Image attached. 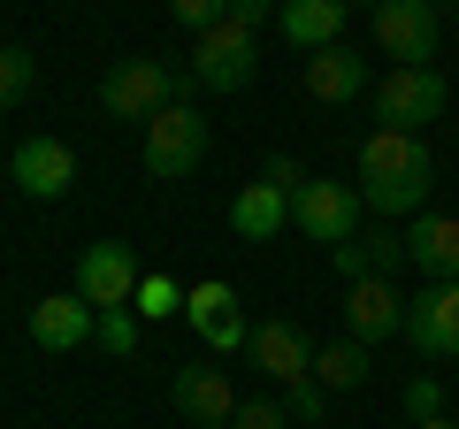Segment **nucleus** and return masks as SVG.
Here are the masks:
<instances>
[{
	"mask_svg": "<svg viewBox=\"0 0 459 429\" xmlns=\"http://www.w3.org/2000/svg\"><path fill=\"white\" fill-rule=\"evenodd\" d=\"M413 429H459V422H452V414H421V422H413Z\"/></svg>",
	"mask_w": 459,
	"mask_h": 429,
	"instance_id": "c756f323",
	"label": "nucleus"
},
{
	"mask_svg": "<svg viewBox=\"0 0 459 429\" xmlns=\"http://www.w3.org/2000/svg\"><path fill=\"white\" fill-rule=\"evenodd\" d=\"M184 69L177 62H161V54H131V62H115L108 77H100V108L108 116H123V123H153L169 108V100H184Z\"/></svg>",
	"mask_w": 459,
	"mask_h": 429,
	"instance_id": "7ed1b4c3",
	"label": "nucleus"
},
{
	"mask_svg": "<svg viewBox=\"0 0 459 429\" xmlns=\"http://www.w3.org/2000/svg\"><path fill=\"white\" fill-rule=\"evenodd\" d=\"M169 16H177L184 31L199 39V31H207V23H222V16H230V0H169Z\"/></svg>",
	"mask_w": 459,
	"mask_h": 429,
	"instance_id": "a878e982",
	"label": "nucleus"
},
{
	"mask_svg": "<svg viewBox=\"0 0 459 429\" xmlns=\"http://www.w3.org/2000/svg\"><path fill=\"white\" fill-rule=\"evenodd\" d=\"M406 414L421 422V414H444V391H437V376H413L406 383Z\"/></svg>",
	"mask_w": 459,
	"mask_h": 429,
	"instance_id": "bb28decb",
	"label": "nucleus"
},
{
	"mask_svg": "<svg viewBox=\"0 0 459 429\" xmlns=\"http://www.w3.org/2000/svg\"><path fill=\"white\" fill-rule=\"evenodd\" d=\"M406 346L421 361H459V284H429L406 299Z\"/></svg>",
	"mask_w": 459,
	"mask_h": 429,
	"instance_id": "f8f14e48",
	"label": "nucleus"
},
{
	"mask_svg": "<svg viewBox=\"0 0 459 429\" xmlns=\"http://www.w3.org/2000/svg\"><path fill=\"white\" fill-rule=\"evenodd\" d=\"M368 23H376V47L391 62H437V47H444V16L429 0H383Z\"/></svg>",
	"mask_w": 459,
	"mask_h": 429,
	"instance_id": "9d476101",
	"label": "nucleus"
},
{
	"mask_svg": "<svg viewBox=\"0 0 459 429\" xmlns=\"http://www.w3.org/2000/svg\"><path fill=\"white\" fill-rule=\"evenodd\" d=\"M344 8H368V16H376V8H383V0H344Z\"/></svg>",
	"mask_w": 459,
	"mask_h": 429,
	"instance_id": "7c9ffc66",
	"label": "nucleus"
},
{
	"mask_svg": "<svg viewBox=\"0 0 459 429\" xmlns=\"http://www.w3.org/2000/svg\"><path fill=\"white\" fill-rule=\"evenodd\" d=\"M169 398H177V414L192 429H230V422H238V407H246V398L230 391L222 368H199V361H184L177 376H169Z\"/></svg>",
	"mask_w": 459,
	"mask_h": 429,
	"instance_id": "ddd939ff",
	"label": "nucleus"
},
{
	"mask_svg": "<svg viewBox=\"0 0 459 429\" xmlns=\"http://www.w3.org/2000/svg\"><path fill=\"white\" fill-rule=\"evenodd\" d=\"M276 8H283V0H230V16H238V23H253V31H261V23L276 16Z\"/></svg>",
	"mask_w": 459,
	"mask_h": 429,
	"instance_id": "c85d7f7f",
	"label": "nucleus"
},
{
	"mask_svg": "<svg viewBox=\"0 0 459 429\" xmlns=\"http://www.w3.org/2000/svg\"><path fill=\"white\" fill-rule=\"evenodd\" d=\"M344 330L360 337V346L406 337V299L391 292V276H352L344 284Z\"/></svg>",
	"mask_w": 459,
	"mask_h": 429,
	"instance_id": "4468645a",
	"label": "nucleus"
},
{
	"mask_svg": "<svg viewBox=\"0 0 459 429\" xmlns=\"http://www.w3.org/2000/svg\"><path fill=\"white\" fill-rule=\"evenodd\" d=\"M444 100H452V84H444L437 62H398L376 84V116L391 131H429V123H444Z\"/></svg>",
	"mask_w": 459,
	"mask_h": 429,
	"instance_id": "423d86ee",
	"label": "nucleus"
},
{
	"mask_svg": "<svg viewBox=\"0 0 459 429\" xmlns=\"http://www.w3.org/2000/svg\"><path fill=\"white\" fill-rule=\"evenodd\" d=\"M230 231L246 238V246H268L276 231H291V192L268 184V177L238 184V199H230Z\"/></svg>",
	"mask_w": 459,
	"mask_h": 429,
	"instance_id": "dca6fc26",
	"label": "nucleus"
},
{
	"mask_svg": "<svg viewBox=\"0 0 459 429\" xmlns=\"http://www.w3.org/2000/svg\"><path fill=\"white\" fill-rule=\"evenodd\" d=\"M360 199L376 214H421L429 207V184H437V146H429V131H368L360 146Z\"/></svg>",
	"mask_w": 459,
	"mask_h": 429,
	"instance_id": "f257e3e1",
	"label": "nucleus"
},
{
	"mask_svg": "<svg viewBox=\"0 0 459 429\" xmlns=\"http://www.w3.org/2000/svg\"><path fill=\"white\" fill-rule=\"evenodd\" d=\"M406 261L421 268L429 284H459V214H413Z\"/></svg>",
	"mask_w": 459,
	"mask_h": 429,
	"instance_id": "a211bd4d",
	"label": "nucleus"
},
{
	"mask_svg": "<svg viewBox=\"0 0 459 429\" xmlns=\"http://www.w3.org/2000/svg\"><path fill=\"white\" fill-rule=\"evenodd\" d=\"M31 77H39V62L23 47H0V108H16L23 92H31Z\"/></svg>",
	"mask_w": 459,
	"mask_h": 429,
	"instance_id": "5701e85b",
	"label": "nucleus"
},
{
	"mask_svg": "<svg viewBox=\"0 0 459 429\" xmlns=\"http://www.w3.org/2000/svg\"><path fill=\"white\" fill-rule=\"evenodd\" d=\"M299 84H307V100H322V108H344V100H360L368 92V62L352 47H322V54H307V69H299Z\"/></svg>",
	"mask_w": 459,
	"mask_h": 429,
	"instance_id": "f3484780",
	"label": "nucleus"
},
{
	"mask_svg": "<svg viewBox=\"0 0 459 429\" xmlns=\"http://www.w3.org/2000/svg\"><path fill=\"white\" fill-rule=\"evenodd\" d=\"M8 177H16L23 199H62L69 184H77V146H62L54 131H31V138H16Z\"/></svg>",
	"mask_w": 459,
	"mask_h": 429,
	"instance_id": "9b49d317",
	"label": "nucleus"
},
{
	"mask_svg": "<svg viewBox=\"0 0 459 429\" xmlns=\"http://www.w3.org/2000/svg\"><path fill=\"white\" fill-rule=\"evenodd\" d=\"M261 177H268V184H283V192H299V184H307V162H299V153H276Z\"/></svg>",
	"mask_w": 459,
	"mask_h": 429,
	"instance_id": "cd10ccee",
	"label": "nucleus"
},
{
	"mask_svg": "<svg viewBox=\"0 0 459 429\" xmlns=\"http://www.w3.org/2000/svg\"><path fill=\"white\" fill-rule=\"evenodd\" d=\"M138 162H146V177H161V184L199 177V162H207V123H199L192 100H169L153 123H138Z\"/></svg>",
	"mask_w": 459,
	"mask_h": 429,
	"instance_id": "39448f33",
	"label": "nucleus"
},
{
	"mask_svg": "<svg viewBox=\"0 0 459 429\" xmlns=\"http://www.w3.org/2000/svg\"><path fill=\"white\" fill-rule=\"evenodd\" d=\"M253 69H261V31L238 16L207 23V31L192 39V62H184V77L199 84V92H246Z\"/></svg>",
	"mask_w": 459,
	"mask_h": 429,
	"instance_id": "20e7f679",
	"label": "nucleus"
},
{
	"mask_svg": "<svg viewBox=\"0 0 459 429\" xmlns=\"http://www.w3.org/2000/svg\"><path fill=\"white\" fill-rule=\"evenodd\" d=\"M92 346H100V353H138V322H131V307H100Z\"/></svg>",
	"mask_w": 459,
	"mask_h": 429,
	"instance_id": "b1692460",
	"label": "nucleus"
},
{
	"mask_svg": "<svg viewBox=\"0 0 459 429\" xmlns=\"http://www.w3.org/2000/svg\"><path fill=\"white\" fill-rule=\"evenodd\" d=\"M138 284H146V268H138V253L123 238H100V246L77 253V299L84 307H131Z\"/></svg>",
	"mask_w": 459,
	"mask_h": 429,
	"instance_id": "6e6552de",
	"label": "nucleus"
},
{
	"mask_svg": "<svg viewBox=\"0 0 459 429\" xmlns=\"http://www.w3.org/2000/svg\"><path fill=\"white\" fill-rule=\"evenodd\" d=\"M429 8H459V0H429Z\"/></svg>",
	"mask_w": 459,
	"mask_h": 429,
	"instance_id": "2f4dec72",
	"label": "nucleus"
},
{
	"mask_svg": "<svg viewBox=\"0 0 459 429\" xmlns=\"http://www.w3.org/2000/svg\"><path fill=\"white\" fill-rule=\"evenodd\" d=\"M161 314H184V284L177 276H146L138 284V322H161Z\"/></svg>",
	"mask_w": 459,
	"mask_h": 429,
	"instance_id": "4be33fe9",
	"label": "nucleus"
},
{
	"mask_svg": "<svg viewBox=\"0 0 459 429\" xmlns=\"http://www.w3.org/2000/svg\"><path fill=\"white\" fill-rule=\"evenodd\" d=\"M246 353H253V368H261V376L276 383L283 398H291L299 422H322V398H329V391L314 383V337L299 330L291 314H268V322H253Z\"/></svg>",
	"mask_w": 459,
	"mask_h": 429,
	"instance_id": "f03ea898",
	"label": "nucleus"
},
{
	"mask_svg": "<svg viewBox=\"0 0 459 429\" xmlns=\"http://www.w3.org/2000/svg\"><path fill=\"white\" fill-rule=\"evenodd\" d=\"M329 261H337L344 284H352V276H391V268L406 261V238H391V231H376V238H344V246H329Z\"/></svg>",
	"mask_w": 459,
	"mask_h": 429,
	"instance_id": "aec40b11",
	"label": "nucleus"
},
{
	"mask_svg": "<svg viewBox=\"0 0 459 429\" xmlns=\"http://www.w3.org/2000/svg\"><path fill=\"white\" fill-rule=\"evenodd\" d=\"M314 383H322V391H360V383H368V346H360V337L314 346Z\"/></svg>",
	"mask_w": 459,
	"mask_h": 429,
	"instance_id": "412c9836",
	"label": "nucleus"
},
{
	"mask_svg": "<svg viewBox=\"0 0 459 429\" xmlns=\"http://www.w3.org/2000/svg\"><path fill=\"white\" fill-rule=\"evenodd\" d=\"M184 322L199 330L207 353H246V337H253L246 307H238V284H222V276H207V284L184 292Z\"/></svg>",
	"mask_w": 459,
	"mask_h": 429,
	"instance_id": "1a4fd4ad",
	"label": "nucleus"
},
{
	"mask_svg": "<svg viewBox=\"0 0 459 429\" xmlns=\"http://www.w3.org/2000/svg\"><path fill=\"white\" fill-rule=\"evenodd\" d=\"M360 184H337V177H307L291 192V231H307L314 246H344V238L360 231Z\"/></svg>",
	"mask_w": 459,
	"mask_h": 429,
	"instance_id": "0eeeda50",
	"label": "nucleus"
},
{
	"mask_svg": "<svg viewBox=\"0 0 459 429\" xmlns=\"http://www.w3.org/2000/svg\"><path fill=\"white\" fill-rule=\"evenodd\" d=\"M100 330V307H84L77 292H47L31 307V346L39 353H84Z\"/></svg>",
	"mask_w": 459,
	"mask_h": 429,
	"instance_id": "2eb2a0df",
	"label": "nucleus"
},
{
	"mask_svg": "<svg viewBox=\"0 0 459 429\" xmlns=\"http://www.w3.org/2000/svg\"><path fill=\"white\" fill-rule=\"evenodd\" d=\"M291 422H299V414H291V398H246L230 429H291Z\"/></svg>",
	"mask_w": 459,
	"mask_h": 429,
	"instance_id": "393cba45",
	"label": "nucleus"
},
{
	"mask_svg": "<svg viewBox=\"0 0 459 429\" xmlns=\"http://www.w3.org/2000/svg\"><path fill=\"white\" fill-rule=\"evenodd\" d=\"M344 16H352L344 0H283V8H276V31L291 39L299 54H322V47H337V39H344Z\"/></svg>",
	"mask_w": 459,
	"mask_h": 429,
	"instance_id": "6ab92c4d",
	"label": "nucleus"
}]
</instances>
